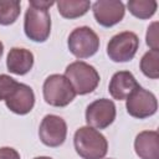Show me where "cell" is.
<instances>
[{"instance_id":"1","label":"cell","mask_w":159,"mask_h":159,"mask_svg":"<svg viewBox=\"0 0 159 159\" xmlns=\"http://www.w3.org/2000/svg\"><path fill=\"white\" fill-rule=\"evenodd\" d=\"M77 154L83 159H103L108 150L106 137L92 127H81L73 137Z\"/></svg>"},{"instance_id":"2","label":"cell","mask_w":159,"mask_h":159,"mask_svg":"<svg viewBox=\"0 0 159 159\" xmlns=\"http://www.w3.org/2000/svg\"><path fill=\"white\" fill-rule=\"evenodd\" d=\"M65 77L72 84L76 94H87L93 92L99 83L97 70L83 61H75L65 70Z\"/></svg>"},{"instance_id":"3","label":"cell","mask_w":159,"mask_h":159,"mask_svg":"<svg viewBox=\"0 0 159 159\" xmlns=\"http://www.w3.org/2000/svg\"><path fill=\"white\" fill-rule=\"evenodd\" d=\"M43 99L53 107H66L76 97V92L70 81L62 75H50L42 86Z\"/></svg>"},{"instance_id":"4","label":"cell","mask_w":159,"mask_h":159,"mask_svg":"<svg viewBox=\"0 0 159 159\" xmlns=\"http://www.w3.org/2000/svg\"><path fill=\"white\" fill-rule=\"evenodd\" d=\"M25 35L35 42H45L51 32V16L47 10L29 5L24 20Z\"/></svg>"},{"instance_id":"5","label":"cell","mask_w":159,"mask_h":159,"mask_svg":"<svg viewBox=\"0 0 159 159\" xmlns=\"http://www.w3.org/2000/svg\"><path fill=\"white\" fill-rule=\"evenodd\" d=\"M70 52L77 58H87L93 56L99 48V37L88 26L75 29L67 40Z\"/></svg>"},{"instance_id":"6","label":"cell","mask_w":159,"mask_h":159,"mask_svg":"<svg viewBox=\"0 0 159 159\" xmlns=\"http://www.w3.org/2000/svg\"><path fill=\"white\" fill-rule=\"evenodd\" d=\"M139 47V39L132 31H123L114 35L107 45V55L114 62L130 61Z\"/></svg>"},{"instance_id":"7","label":"cell","mask_w":159,"mask_h":159,"mask_svg":"<svg viewBox=\"0 0 159 159\" xmlns=\"http://www.w3.org/2000/svg\"><path fill=\"white\" fill-rule=\"evenodd\" d=\"M125 108L129 116L138 119H144L157 112L158 101L150 91L139 86L127 98Z\"/></svg>"},{"instance_id":"8","label":"cell","mask_w":159,"mask_h":159,"mask_svg":"<svg viewBox=\"0 0 159 159\" xmlns=\"http://www.w3.org/2000/svg\"><path fill=\"white\" fill-rule=\"evenodd\" d=\"M116 119V106L113 101L99 98L89 103L86 108V122L94 129H104Z\"/></svg>"},{"instance_id":"9","label":"cell","mask_w":159,"mask_h":159,"mask_svg":"<svg viewBox=\"0 0 159 159\" xmlns=\"http://www.w3.org/2000/svg\"><path fill=\"white\" fill-rule=\"evenodd\" d=\"M67 135V124L63 118L56 114H47L40 123L39 137L40 140L51 148L63 144Z\"/></svg>"},{"instance_id":"10","label":"cell","mask_w":159,"mask_h":159,"mask_svg":"<svg viewBox=\"0 0 159 159\" xmlns=\"http://www.w3.org/2000/svg\"><path fill=\"white\" fill-rule=\"evenodd\" d=\"M96 21L103 27H111L122 21L125 7L118 0H98L92 5Z\"/></svg>"},{"instance_id":"11","label":"cell","mask_w":159,"mask_h":159,"mask_svg":"<svg viewBox=\"0 0 159 159\" xmlns=\"http://www.w3.org/2000/svg\"><path fill=\"white\" fill-rule=\"evenodd\" d=\"M6 107L20 116L27 114L31 112L35 104V94L30 86L25 83H19L16 89L11 93V96L5 101Z\"/></svg>"},{"instance_id":"12","label":"cell","mask_w":159,"mask_h":159,"mask_svg":"<svg viewBox=\"0 0 159 159\" xmlns=\"http://www.w3.org/2000/svg\"><path fill=\"white\" fill-rule=\"evenodd\" d=\"M138 87L139 83L129 71H118L112 76L108 91L114 99L123 101L127 99L129 94Z\"/></svg>"},{"instance_id":"13","label":"cell","mask_w":159,"mask_h":159,"mask_svg":"<svg viewBox=\"0 0 159 159\" xmlns=\"http://www.w3.org/2000/svg\"><path fill=\"white\" fill-rule=\"evenodd\" d=\"M134 149L140 159H159V134L157 130H143L134 140Z\"/></svg>"},{"instance_id":"14","label":"cell","mask_w":159,"mask_h":159,"mask_svg":"<svg viewBox=\"0 0 159 159\" xmlns=\"http://www.w3.org/2000/svg\"><path fill=\"white\" fill-rule=\"evenodd\" d=\"M34 66V55L31 51L21 47H12L6 57V67L11 73L22 76Z\"/></svg>"},{"instance_id":"15","label":"cell","mask_w":159,"mask_h":159,"mask_svg":"<svg viewBox=\"0 0 159 159\" xmlns=\"http://www.w3.org/2000/svg\"><path fill=\"white\" fill-rule=\"evenodd\" d=\"M58 12L66 19H76L83 16L91 7L87 0H60L56 2Z\"/></svg>"},{"instance_id":"16","label":"cell","mask_w":159,"mask_h":159,"mask_svg":"<svg viewBox=\"0 0 159 159\" xmlns=\"http://www.w3.org/2000/svg\"><path fill=\"white\" fill-rule=\"evenodd\" d=\"M129 12L138 19H149L152 17L158 7L155 0H129L127 4Z\"/></svg>"},{"instance_id":"17","label":"cell","mask_w":159,"mask_h":159,"mask_svg":"<svg viewBox=\"0 0 159 159\" xmlns=\"http://www.w3.org/2000/svg\"><path fill=\"white\" fill-rule=\"evenodd\" d=\"M140 70L144 76L157 80L159 77V50H149L140 60Z\"/></svg>"},{"instance_id":"18","label":"cell","mask_w":159,"mask_h":159,"mask_svg":"<svg viewBox=\"0 0 159 159\" xmlns=\"http://www.w3.org/2000/svg\"><path fill=\"white\" fill-rule=\"evenodd\" d=\"M20 1L0 0V25H11L20 15Z\"/></svg>"},{"instance_id":"19","label":"cell","mask_w":159,"mask_h":159,"mask_svg":"<svg viewBox=\"0 0 159 159\" xmlns=\"http://www.w3.org/2000/svg\"><path fill=\"white\" fill-rule=\"evenodd\" d=\"M19 82L7 75H0V101H6L16 89Z\"/></svg>"},{"instance_id":"20","label":"cell","mask_w":159,"mask_h":159,"mask_svg":"<svg viewBox=\"0 0 159 159\" xmlns=\"http://www.w3.org/2000/svg\"><path fill=\"white\" fill-rule=\"evenodd\" d=\"M147 45L152 48V50H158V22L154 21L147 31Z\"/></svg>"},{"instance_id":"21","label":"cell","mask_w":159,"mask_h":159,"mask_svg":"<svg viewBox=\"0 0 159 159\" xmlns=\"http://www.w3.org/2000/svg\"><path fill=\"white\" fill-rule=\"evenodd\" d=\"M0 159H20V154L14 148L2 147L0 148Z\"/></svg>"},{"instance_id":"22","label":"cell","mask_w":159,"mask_h":159,"mask_svg":"<svg viewBox=\"0 0 159 159\" xmlns=\"http://www.w3.org/2000/svg\"><path fill=\"white\" fill-rule=\"evenodd\" d=\"M29 5L35 6V7H40V9H45V10H47L48 7H51L52 5H55V1H39V0H31Z\"/></svg>"},{"instance_id":"23","label":"cell","mask_w":159,"mask_h":159,"mask_svg":"<svg viewBox=\"0 0 159 159\" xmlns=\"http://www.w3.org/2000/svg\"><path fill=\"white\" fill-rule=\"evenodd\" d=\"M2 52H4V45H2V42L0 41V57H1V55H2Z\"/></svg>"},{"instance_id":"24","label":"cell","mask_w":159,"mask_h":159,"mask_svg":"<svg viewBox=\"0 0 159 159\" xmlns=\"http://www.w3.org/2000/svg\"><path fill=\"white\" fill-rule=\"evenodd\" d=\"M34 159H52V158H50V157H36Z\"/></svg>"}]
</instances>
